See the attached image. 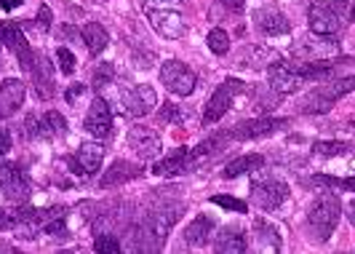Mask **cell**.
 I'll use <instances>...</instances> for the list:
<instances>
[{"mask_svg":"<svg viewBox=\"0 0 355 254\" xmlns=\"http://www.w3.org/2000/svg\"><path fill=\"white\" fill-rule=\"evenodd\" d=\"M128 147L137 153V158L153 161L160 153V134L150 126H131V131H128Z\"/></svg>","mask_w":355,"mask_h":254,"instance_id":"7c38bea8","label":"cell"},{"mask_svg":"<svg viewBox=\"0 0 355 254\" xmlns=\"http://www.w3.org/2000/svg\"><path fill=\"white\" fill-rule=\"evenodd\" d=\"M121 99H123L125 115H131V118H144V115H150L155 110V105H158V94H155L153 86H147V83H139L134 89H125Z\"/></svg>","mask_w":355,"mask_h":254,"instance_id":"8992f818","label":"cell"},{"mask_svg":"<svg viewBox=\"0 0 355 254\" xmlns=\"http://www.w3.org/2000/svg\"><path fill=\"white\" fill-rule=\"evenodd\" d=\"M246 233L238 228V225H227L216 233V241H214V249L222 254H238V252H246Z\"/></svg>","mask_w":355,"mask_h":254,"instance_id":"7402d4cb","label":"cell"},{"mask_svg":"<svg viewBox=\"0 0 355 254\" xmlns=\"http://www.w3.org/2000/svg\"><path fill=\"white\" fill-rule=\"evenodd\" d=\"M265 166V158L262 155H241V158H235L230 164L222 169V177L225 180H235V177H243V174H251V171H259Z\"/></svg>","mask_w":355,"mask_h":254,"instance_id":"cb8c5ba5","label":"cell"},{"mask_svg":"<svg viewBox=\"0 0 355 254\" xmlns=\"http://www.w3.org/2000/svg\"><path fill=\"white\" fill-rule=\"evenodd\" d=\"M241 91H243V81L227 78V81L211 94V99H209V105H206V112H203V126L216 124V121L232 108V99H235V94H241Z\"/></svg>","mask_w":355,"mask_h":254,"instance_id":"277c9868","label":"cell"},{"mask_svg":"<svg viewBox=\"0 0 355 254\" xmlns=\"http://www.w3.org/2000/svg\"><path fill=\"white\" fill-rule=\"evenodd\" d=\"M11 150V134L8 128H0V155H6Z\"/></svg>","mask_w":355,"mask_h":254,"instance_id":"8d00e7d4","label":"cell"},{"mask_svg":"<svg viewBox=\"0 0 355 254\" xmlns=\"http://www.w3.org/2000/svg\"><path fill=\"white\" fill-rule=\"evenodd\" d=\"M21 3H24V0H0V8H3V11H14Z\"/></svg>","mask_w":355,"mask_h":254,"instance_id":"60d3db41","label":"cell"},{"mask_svg":"<svg viewBox=\"0 0 355 254\" xmlns=\"http://www.w3.org/2000/svg\"><path fill=\"white\" fill-rule=\"evenodd\" d=\"M27 137L30 139H53V137H62L64 131H67V121L56 112V110H49L46 115H40V118H27Z\"/></svg>","mask_w":355,"mask_h":254,"instance_id":"52a82bcc","label":"cell"},{"mask_svg":"<svg viewBox=\"0 0 355 254\" xmlns=\"http://www.w3.org/2000/svg\"><path fill=\"white\" fill-rule=\"evenodd\" d=\"M83 126H86V131H89L94 139H99V142L112 134V112H110V105H107L102 96H94Z\"/></svg>","mask_w":355,"mask_h":254,"instance_id":"9c48e42d","label":"cell"},{"mask_svg":"<svg viewBox=\"0 0 355 254\" xmlns=\"http://www.w3.org/2000/svg\"><path fill=\"white\" fill-rule=\"evenodd\" d=\"M160 118L163 121H174V124H182L184 121V115H182V108L174 105V102H166L163 105V112H160Z\"/></svg>","mask_w":355,"mask_h":254,"instance_id":"e575fe53","label":"cell"},{"mask_svg":"<svg viewBox=\"0 0 355 254\" xmlns=\"http://www.w3.org/2000/svg\"><path fill=\"white\" fill-rule=\"evenodd\" d=\"M0 177H3V171H0Z\"/></svg>","mask_w":355,"mask_h":254,"instance_id":"f6af8a7d","label":"cell"},{"mask_svg":"<svg viewBox=\"0 0 355 254\" xmlns=\"http://www.w3.org/2000/svg\"><path fill=\"white\" fill-rule=\"evenodd\" d=\"M150 3H153V8H174V6H182V3H184V0H150Z\"/></svg>","mask_w":355,"mask_h":254,"instance_id":"f35d334b","label":"cell"},{"mask_svg":"<svg viewBox=\"0 0 355 254\" xmlns=\"http://www.w3.org/2000/svg\"><path fill=\"white\" fill-rule=\"evenodd\" d=\"M94 252L99 254H121L123 252V246H121V241L115 236H107V233H102V236H96V241H94Z\"/></svg>","mask_w":355,"mask_h":254,"instance_id":"83f0119b","label":"cell"},{"mask_svg":"<svg viewBox=\"0 0 355 254\" xmlns=\"http://www.w3.org/2000/svg\"><path fill=\"white\" fill-rule=\"evenodd\" d=\"M3 177H0V187L6 190V198L11 203H24L30 198V180L24 177V171L17 164H3L0 166Z\"/></svg>","mask_w":355,"mask_h":254,"instance_id":"ba28073f","label":"cell"},{"mask_svg":"<svg viewBox=\"0 0 355 254\" xmlns=\"http://www.w3.org/2000/svg\"><path fill=\"white\" fill-rule=\"evenodd\" d=\"M80 35H83V46H86L89 54H94V56L102 54L107 49V43H110V35H107V30L99 22H89V24L80 30Z\"/></svg>","mask_w":355,"mask_h":254,"instance_id":"484cf974","label":"cell"},{"mask_svg":"<svg viewBox=\"0 0 355 254\" xmlns=\"http://www.w3.org/2000/svg\"><path fill=\"white\" fill-rule=\"evenodd\" d=\"M254 22H257V30L265 33V35H286V33L291 30V24H288L286 14H281V11L272 8V6L259 8V11L254 14Z\"/></svg>","mask_w":355,"mask_h":254,"instance_id":"d6986e66","label":"cell"},{"mask_svg":"<svg viewBox=\"0 0 355 254\" xmlns=\"http://www.w3.org/2000/svg\"><path fill=\"white\" fill-rule=\"evenodd\" d=\"M142 166L131 164V161H115V164L107 169V174L99 180V187L107 190V187H118V185H123L128 180H137V177H142Z\"/></svg>","mask_w":355,"mask_h":254,"instance_id":"44dd1931","label":"cell"},{"mask_svg":"<svg viewBox=\"0 0 355 254\" xmlns=\"http://www.w3.org/2000/svg\"><path fill=\"white\" fill-rule=\"evenodd\" d=\"M0 252H14V246H8V244H0Z\"/></svg>","mask_w":355,"mask_h":254,"instance_id":"7bdbcfd3","label":"cell"},{"mask_svg":"<svg viewBox=\"0 0 355 254\" xmlns=\"http://www.w3.org/2000/svg\"><path fill=\"white\" fill-rule=\"evenodd\" d=\"M24 96H27V89L19 78L3 81V86H0V118H11L14 112H19V108L24 105Z\"/></svg>","mask_w":355,"mask_h":254,"instance_id":"e0dca14e","label":"cell"},{"mask_svg":"<svg viewBox=\"0 0 355 254\" xmlns=\"http://www.w3.org/2000/svg\"><path fill=\"white\" fill-rule=\"evenodd\" d=\"M214 236V219L206 217V214H200L196 217L187 228H184V241L190 244V246H206Z\"/></svg>","mask_w":355,"mask_h":254,"instance_id":"603a6c76","label":"cell"},{"mask_svg":"<svg viewBox=\"0 0 355 254\" xmlns=\"http://www.w3.org/2000/svg\"><path fill=\"white\" fill-rule=\"evenodd\" d=\"M83 91H86V86H83V83H75V86H72L70 91H67V102H75V99H78V96H80V94H83Z\"/></svg>","mask_w":355,"mask_h":254,"instance_id":"74e56055","label":"cell"},{"mask_svg":"<svg viewBox=\"0 0 355 254\" xmlns=\"http://www.w3.org/2000/svg\"><path fill=\"white\" fill-rule=\"evenodd\" d=\"M313 150L318 155H347L350 153V145H342V142H315Z\"/></svg>","mask_w":355,"mask_h":254,"instance_id":"4dcf8cb0","label":"cell"},{"mask_svg":"<svg viewBox=\"0 0 355 254\" xmlns=\"http://www.w3.org/2000/svg\"><path fill=\"white\" fill-rule=\"evenodd\" d=\"M286 124H288L286 118H254V121H243V124L232 126L230 137L232 139H241V142H246V139H259V137L275 134V131L284 128Z\"/></svg>","mask_w":355,"mask_h":254,"instance_id":"8fae6325","label":"cell"},{"mask_svg":"<svg viewBox=\"0 0 355 254\" xmlns=\"http://www.w3.org/2000/svg\"><path fill=\"white\" fill-rule=\"evenodd\" d=\"M8 228H11V212L0 209V230H8Z\"/></svg>","mask_w":355,"mask_h":254,"instance_id":"b9f144b4","label":"cell"},{"mask_svg":"<svg viewBox=\"0 0 355 254\" xmlns=\"http://www.w3.org/2000/svg\"><path fill=\"white\" fill-rule=\"evenodd\" d=\"M267 81H270V89L275 94H294L300 89V78L294 75V70L288 67V62H272L267 67Z\"/></svg>","mask_w":355,"mask_h":254,"instance_id":"ac0fdd59","label":"cell"},{"mask_svg":"<svg viewBox=\"0 0 355 254\" xmlns=\"http://www.w3.org/2000/svg\"><path fill=\"white\" fill-rule=\"evenodd\" d=\"M30 75H33V83L37 89V96L40 99H51L53 96V67L49 62V56L35 54L33 59V67H30Z\"/></svg>","mask_w":355,"mask_h":254,"instance_id":"ffe728a7","label":"cell"},{"mask_svg":"<svg viewBox=\"0 0 355 254\" xmlns=\"http://www.w3.org/2000/svg\"><path fill=\"white\" fill-rule=\"evenodd\" d=\"M254 230H257L259 252H281V249H284V241L278 236L275 225H270L267 219H257V222H254Z\"/></svg>","mask_w":355,"mask_h":254,"instance_id":"d4e9b609","label":"cell"},{"mask_svg":"<svg viewBox=\"0 0 355 254\" xmlns=\"http://www.w3.org/2000/svg\"><path fill=\"white\" fill-rule=\"evenodd\" d=\"M102 161H105V145L102 142H86V145H80V150L75 153V158H70L67 164L75 169V174L91 177L94 171H99Z\"/></svg>","mask_w":355,"mask_h":254,"instance_id":"5bb4252c","label":"cell"},{"mask_svg":"<svg viewBox=\"0 0 355 254\" xmlns=\"http://www.w3.org/2000/svg\"><path fill=\"white\" fill-rule=\"evenodd\" d=\"M353 91V78L347 75L345 81H334V83H326V86H318L313 94H307L302 102V112H326L331 110V105L337 102L339 96L350 94Z\"/></svg>","mask_w":355,"mask_h":254,"instance_id":"3957f363","label":"cell"},{"mask_svg":"<svg viewBox=\"0 0 355 254\" xmlns=\"http://www.w3.org/2000/svg\"><path fill=\"white\" fill-rule=\"evenodd\" d=\"M147 17H150L153 30L160 33L163 37L177 40V37L184 35V19H182V14L174 11V8H150Z\"/></svg>","mask_w":355,"mask_h":254,"instance_id":"4fadbf2b","label":"cell"},{"mask_svg":"<svg viewBox=\"0 0 355 254\" xmlns=\"http://www.w3.org/2000/svg\"><path fill=\"white\" fill-rule=\"evenodd\" d=\"M51 22H53V11L43 3L40 11H37V19H35L37 30H40V33H49V30H51Z\"/></svg>","mask_w":355,"mask_h":254,"instance_id":"836d02e7","label":"cell"},{"mask_svg":"<svg viewBox=\"0 0 355 254\" xmlns=\"http://www.w3.org/2000/svg\"><path fill=\"white\" fill-rule=\"evenodd\" d=\"M56 59H59V70H62L64 75L75 73V67H78V59H75V54H72L67 46H59V49H56Z\"/></svg>","mask_w":355,"mask_h":254,"instance_id":"f1b7e54d","label":"cell"},{"mask_svg":"<svg viewBox=\"0 0 355 254\" xmlns=\"http://www.w3.org/2000/svg\"><path fill=\"white\" fill-rule=\"evenodd\" d=\"M0 49H3V43H0ZM0 67H3V62H0Z\"/></svg>","mask_w":355,"mask_h":254,"instance_id":"ee69618b","label":"cell"},{"mask_svg":"<svg viewBox=\"0 0 355 254\" xmlns=\"http://www.w3.org/2000/svg\"><path fill=\"white\" fill-rule=\"evenodd\" d=\"M0 43L17 56L21 70L30 73L33 59H35V51L30 49V43H27V37H24V33H21V27H19V24H11V22H0Z\"/></svg>","mask_w":355,"mask_h":254,"instance_id":"5b68a950","label":"cell"},{"mask_svg":"<svg viewBox=\"0 0 355 254\" xmlns=\"http://www.w3.org/2000/svg\"><path fill=\"white\" fill-rule=\"evenodd\" d=\"M315 185H329V187H342V190H345V187H347V190H350V187H353V180H334V177H315Z\"/></svg>","mask_w":355,"mask_h":254,"instance_id":"d590c367","label":"cell"},{"mask_svg":"<svg viewBox=\"0 0 355 254\" xmlns=\"http://www.w3.org/2000/svg\"><path fill=\"white\" fill-rule=\"evenodd\" d=\"M307 22H310V30L320 37H334L339 33V27H342V19L326 3H313L310 14H307Z\"/></svg>","mask_w":355,"mask_h":254,"instance_id":"9a60e30c","label":"cell"},{"mask_svg":"<svg viewBox=\"0 0 355 254\" xmlns=\"http://www.w3.org/2000/svg\"><path fill=\"white\" fill-rule=\"evenodd\" d=\"M288 198V185L281 180H262V182H254V201L267 209V212H272V209H278L281 203H286Z\"/></svg>","mask_w":355,"mask_h":254,"instance_id":"2e32d148","label":"cell"},{"mask_svg":"<svg viewBox=\"0 0 355 254\" xmlns=\"http://www.w3.org/2000/svg\"><path fill=\"white\" fill-rule=\"evenodd\" d=\"M339 214H342V203L337 196L331 193H323L313 201L310 212H307V228L315 241H329L334 228L339 225Z\"/></svg>","mask_w":355,"mask_h":254,"instance_id":"6da1fadb","label":"cell"},{"mask_svg":"<svg viewBox=\"0 0 355 254\" xmlns=\"http://www.w3.org/2000/svg\"><path fill=\"white\" fill-rule=\"evenodd\" d=\"M219 3L230 11H243V6H246V0H219Z\"/></svg>","mask_w":355,"mask_h":254,"instance_id":"ab89813d","label":"cell"},{"mask_svg":"<svg viewBox=\"0 0 355 254\" xmlns=\"http://www.w3.org/2000/svg\"><path fill=\"white\" fill-rule=\"evenodd\" d=\"M206 43H209V51L216 56H225L227 51H230V35L225 33V30H211L209 33V37H206Z\"/></svg>","mask_w":355,"mask_h":254,"instance_id":"4316f807","label":"cell"},{"mask_svg":"<svg viewBox=\"0 0 355 254\" xmlns=\"http://www.w3.org/2000/svg\"><path fill=\"white\" fill-rule=\"evenodd\" d=\"M193 169H198V161H196V155H193V150H190V147H177V150L168 153L163 161L153 164V174H158V177H174V174H187V171H193Z\"/></svg>","mask_w":355,"mask_h":254,"instance_id":"30bf717a","label":"cell"},{"mask_svg":"<svg viewBox=\"0 0 355 254\" xmlns=\"http://www.w3.org/2000/svg\"><path fill=\"white\" fill-rule=\"evenodd\" d=\"M209 201H211V203H216V206H225V209H230V212H238V214H246V212H249L246 201L232 198V196H211Z\"/></svg>","mask_w":355,"mask_h":254,"instance_id":"f546056e","label":"cell"},{"mask_svg":"<svg viewBox=\"0 0 355 254\" xmlns=\"http://www.w3.org/2000/svg\"><path fill=\"white\" fill-rule=\"evenodd\" d=\"M43 233H46V236H53V238L67 236V219H64V214H62V217H56V219H51V222L43 228Z\"/></svg>","mask_w":355,"mask_h":254,"instance_id":"d6a6232c","label":"cell"},{"mask_svg":"<svg viewBox=\"0 0 355 254\" xmlns=\"http://www.w3.org/2000/svg\"><path fill=\"white\" fill-rule=\"evenodd\" d=\"M112 81V65L102 62L96 70H94V89H102V86H110Z\"/></svg>","mask_w":355,"mask_h":254,"instance_id":"1f68e13d","label":"cell"},{"mask_svg":"<svg viewBox=\"0 0 355 254\" xmlns=\"http://www.w3.org/2000/svg\"><path fill=\"white\" fill-rule=\"evenodd\" d=\"M160 83L171 91V94H177V96H190L198 86V78L184 62L168 59V62H163V67H160Z\"/></svg>","mask_w":355,"mask_h":254,"instance_id":"7a4b0ae2","label":"cell"}]
</instances>
